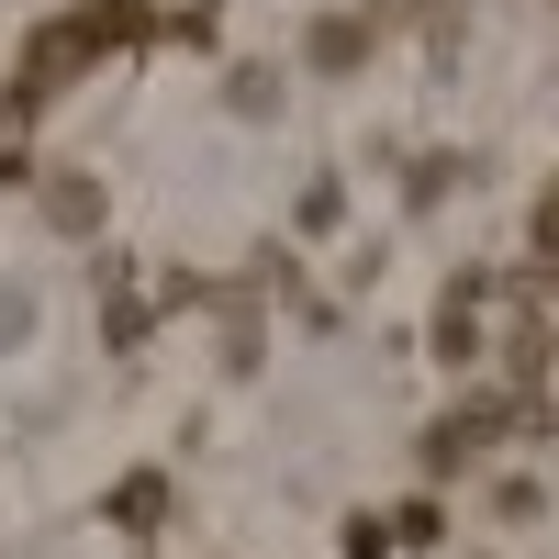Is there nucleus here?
Listing matches in <instances>:
<instances>
[{"label": "nucleus", "mask_w": 559, "mask_h": 559, "mask_svg": "<svg viewBox=\"0 0 559 559\" xmlns=\"http://www.w3.org/2000/svg\"><path fill=\"white\" fill-rule=\"evenodd\" d=\"M492 437H503V403H459L448 426L426 437V459H437V471H459V459H471V448H492Z\"/></svg>", "instance_id": "f257e3e1"}, {"label": "nucleus", "mask_w": 559, "mask_h": 559, "mask_svg": "<svg viewBox=\"0 0 559 559\" xmlns=\"http://www.w3.org/2000/svg\"><path fill=\"white\" fill-rule=\"evenodd\" d=\"M437 358H471L481 347V292H471V280H448V302H437V336H426Z\"/></svg>", "instance_id": "f03ea898"}, {"label": "nucleus", "mask_w": 559, "mask_h": 559, "mask_svg": "<svg viewBox=\"0 0 559 559\" xmlns=\"http://www.w3.org/2000/svg\"><path fill=\"white\" fill-rule=\"evenodd\" d=\"M358 57H369V12H336L313 34V68H358Z\"/></svg>", "instance_id": "7ed1b4c3"}, {"label": "nucleus", "mask_w": 559, "mask_h": 559, "mask_svg": "<svg viewBox=\"0 0 559 559\" xmlns=\"http://www.w3.org/2000/svg\"><path fill=\"white\" fill-rule=\"evenodd\" d=\"M112 503H123V515H112V526H134V537H146V526H157V503H168V481H157V471H134V481H123Z\"/></svg>", "instance_id": "20e7f679"}, {"label": "nucleus", "mask_w": 559, "mask_h": 559, "mask_svg": "<svg viewBox=\"0 0 559 559\" xmlns=\"http://www.w3.org/2000/svg\"><path fill=\"white\" fill-rule=\"evenodd\" d=\"M45 213L79 236V224H102V191H90V179H57V191H45Z\"/></svg>", "instance_id": "39448f33"}, {"label": "nucleus", "mask_w": 559, "mask_h": 559, "mask_svg": "<svg viewBox=\"0 0 559 559\" xmlns=\"http://www.w3.org/2000/svg\"><path fill=\"white\" fill-rule=\"evenodd\" d=\"M347 559H392V526L381 515H347Z\"/></svg>", "instance_id": "423d86ee"}, {"label": "nucleus", "mask_w": 559, "mask_h": 559, "mask_svg": "<svg viewBox=\"0 0 559 559\" xmlns=\"http://www.w3.org/2000/svg\"><path fill=\"white\" fill-rule=\"evenodd\" d=\"M12 179H34V157H23V146H0V191H12Z\"/></svg>", "instance_id": "0eeeda50"}]
</instances>
